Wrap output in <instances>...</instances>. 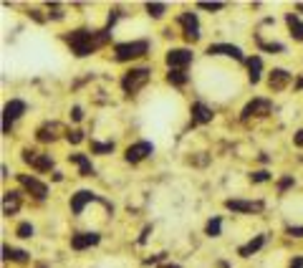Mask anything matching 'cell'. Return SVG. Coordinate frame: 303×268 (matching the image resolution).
I'll return each mask as SVG.
<instances>
[{
	"label": "cell",
	"mask_w": 303,
	"mask_h": 268,
	"mask_svg": "<svg viewBox=\"0 0 303 268\" xmlns=\"http://www.w3.org/2000/svg\"><path fill=\"white\" fill-rule=\"evenodd\" d=\"M66 41H68V46H71L73 56L86 59V56H91L93 51H99L101 46H106V43H109V30L76 28V30H71V35H68Z\"/></svg>",
	"instance_id": "cell-1"
},
{
	"label": "cell",
	"mask_w": 303,
	"mask_h": 268,
	"mask_svg": "<svg viewBox=\"0 0 303 268\" xmlns=\"http://www.w3.org/2000/svg\"><path fill=\"white\" fill-rule=\"evenodd\" d=\"M149 53V41H126V43H117L114 46V59L117 61H131V59H142Z\"/></svg>",
	"instance_id": "cell-2"
},
{
	"label": "cell",
	"mask_w": 303,
	"mask_h": 268,
	"mask_svg": "<svg viewBox=\"0 0 303 268\" xmlns=\"http://www.w3.org/2000/svg\"><path fill=\"white\" fill-rule=\"evenodd\" d=\"M149 76H152V68H147V66L129 68V71L121 76V89H124V94H137L139 89H144L147 81H149Z\"/></svg>",
	"instance_id": "cell-3"
},
{
	"label": "cell",
	"mask_w": 303,
	"mask_h": 268,
	"mask_svg": "<svg viewBox=\"0 0 303 268\" xmlns=\"http://www.w3.org/2000/svg\"><path fill=\"white\" fill-rule=\"evenodd\" d=\"M268 114H273V101L271 99H263V96H255L253 101L245 104L240 117H242V121H248V119H263Z\"/></svg>",
	"instance_id": "cell-4"
},
{
	"label": "cell",
	"mask_w": 303,
	"mask_h": 268,
	"mask_svg": "<svg viewBox=\"0 0 303 268\" xmlns=\"http://www.w3.org/2000/svg\"><path fill=\"white\" fill-rule=\"evenodd\" d=\"M21 157H23L26 165H30V170H35V172H51L53 170V157L51 154H43V152H35V149H23Z\"/></svg>",
	"instance_id": "cell-5"
},
{
	"label": "cell",
	"mask_w": 303,
	"mask_h": 268,
	"mask_svg": "<svg viewBox=\"0 0 303 268\" xmlns=\"http://www.w3.org/2000/svg\"><path fill=\"white\" fill-rule=\"evenodd\" d=\"M23 114H26V101H21V99H10V101L5 104V109H3V134H10L13 121L21 119Z\"/></svg>",
	"instance_id": "cell-6"
},
{
	"label": "cell",
	"mask_w": 303,
	"mask_h": 268,
	"mask_svg": "<svg viewBox=\"0 0 303 268\" xmlns=\"http://www.w3.org/2000/svg\"><path fill=\"white\" fill-rule=\"evenodd\" d=\"M177 23L182 26V35H184V41L187 43H197L200 41V21H197V15L195 13H190V10H184L180 18H177Z\"/></svg>",
	"instance_id": "cell-7"
},
{
	"label": "cell",
	"mask_w": 303,
	"mask_h": 268,
	"mask_svg": "<svg viewBox=\"0 0 303 268\" xmlns=\"http://www.w3.org/2000/svg\"><path fill=\"white\" fill-rule=\"evenodd\" d=\"M89 203H104L106 208L111 210V203L101 200L96 192H91V190H79L76 195H71V212H73V215H81V212H84V208H86Z\"/></svg>",
	"instance_id": "cell-8"
},
{
	"label": "cell",
	"mask_w": 303,
	"mask_h": 268,
	"mask_svg": "<svg viewBox=\"0 0 303 268\" xmlns=\"http://www.w3.org/2000/svg\"><path fill=\"white\" fill-rule=\"evenodd\" d=\"M15 177L21 182V187H23L28 195H33L35 200H46V198H48V185H46V182L30 177V175H15Z\"/></svg>",
	"instance_id": "cell-9"
},
{
	"label": "cell",
	"mask_w": 303,
	"mask_h": 268,
	"mask_svg": "<svg viewBox=\"0 0 303 268\" xmlns=\"http://www.w3.org/2000/svg\"><path fill=\"white\" fill-rule=\"evenodd\" d=\"M152 152H154V145L147 142V139H142V142H134V145H129L126 152H124V159L126 162H131V165H137V162H142V159H147Z\"/></svg>",
	"instance_id": "cell-10"
},
{
	"label": "cell",
	"mask_w": 303,
	"mask_h": 268,
	"mask_svg": "<svg viewBox=\"0 0 303 268\" xmlns=\"http://www.w3.org/2000/svg\"><path fill=\"white\" fill-rule=\"evenodd\" d=\"M192 63V51L190 48H172V51H167V66H169V71H184L187 66Z\"/></svg>",
	"instance_id": "cell-11"
},
{
	"label": "cell",
	"mask_w": 303,
	"mask_h": 268,
	"mask_svg": "<svg viewBox=\"0 0 303 268\" xmlns=\"http://www.w3.org/2000/svg\"><path fill=\"white\" fill-rule=\"evenodd\" d=\"M61 134H68V132L61 127L59 121H46L43 127L35 129V139H38V142H56Z\"/></svg>",
	"instance_id": "cell-12"
},
{
	"label": "cell",
	"mask_w": 303,
	"mask_h": 268,
	"mask_svg": "<svg viewBox=\"0 0 303 268\" xmlns=\"http://www.w3.org/2000/svg\"><path fill=\"white\" fill-rule=\"evenodd\" d=\"M207 56H230L235 61H245L240 48L230 46V43H212V46H207Z\"/></svg>",
	"instance_id": "cell-13"
},
{
	"label": "cell",
	"mask_w": 303,
	"mask_h": 268,
	"mask_svg": "<svg viewBox=\"0 0 303 268\" xmlns=\"http://www.w3.org/2000/svg\"><path fill=\"white\" fill-rule=\"evenodd\" d=\"M225 208L233 212H260L266 205L263 200H225Z\"/></svg>",
	"instance_id": "cell-14"
},
{
	"label": "cell",
	"mask_w": 303,
	"mask_h": 268,
	"mask_svg": "<svg viewBox=\"0 0 303 268\" xmlns=\"http://www.w3.org/2000/svg\"><path fill=\"white\" fill-rule=\"evenodd\" d=\"M291 74L286 71V68H273L271 76H268V89L271 91H283L288 89V84H291Z\"/></svg>",
	"instance_id": "cell-15"
},
{
	"label": "cell",
	"mask_w": 303,
	"mask_h": 268,
	"mask_svg": "<svg viewBox=\"0 0 303 268\" xmlns=\"http://www.w3.org/2000/svg\"><path fill=\"white\" fill-rule=\"evenodd\" d=\"M190 117H192V124H210L212 117H215V112H212L207 104L195 101V104L190 106Z\"/></svg>",
	"instance_id": "cell-16"
},
{
	"label": "cell",
	"mask_w": 303,
	"mask_h": 268,
	"mask_svg": "<svg viewBox=\"0 0 303 268\" xmlns=\"http://www.w3.org/2000/svg\"><path fill=\"white\" fill-rule=\"evenodd\" d=\"M99 240H101L99 233H76V236L71 238V248H73V251H86L91 245H96Z\"/></svg>",
	"instance_id": "cell-17"
},
{
	"label": "cell",
	"mask_w": 303,
	"mask_h": 268,
	"mask_svg": "<svg viewBox=\"0 0 303 268\" xmlns=\"http://www.w3.org/2000/svg\"><path fill=\"white\" fill-rule=\"evenodd\" d=\"M21 192L18 190H8L5 195H3V215H15L18 208H21Z\"/></svg>",
	"instance_id": "cell-18"
},
{
	"label": "cell",
	"mask_w": 303,
	"mask_h": 268,
	"mask_svg": "<svg viewBox=\"0 0 303 268\" xmlns=\"http://www.w3.org/2000/svg\"><path fill=\"white\" fill-rule=\"evenodd\" d=\"M263 245H266V236H255L253 240H248L245 245H240V248H238V256H240V258H250V256H253V253H258Z\"/></svg>",
	"instance_id": "cell-19"
},
{
	"label": "cell",
	"mask_w": 303,
	"mask_h": 268,
	"mask_svg": "<svg viewBox=\"0 0 303 268\" xmlns=\"http://www.w3.org/2000/svg\"><path fill=\"white\" fill-rule=\"evenodd\" d=\"M68 159L79 167L81 177H93V165H91V159L86 154H68Z\"/></svg>",
	"instance_id": "cell-20"
},
{
	"label": "cell",
	"mask_w": 303,
	"mask_h": 268,
	"mask_svg": "<svg viewBox=\"0 0 303 268\" xmlns=\"http://www.w3.org/2000/svg\"><path fill=\"white\" fill-rule=\"evenodd\" d=\"M286 23H288V30L293 35V41H303V21L296 15V13H288L286 15Z\"/></svg>",
	"instance_id": "cell-21"
},
{
	"label": "cell",
	"mask_w": 303,
	"mask_h": 268,
	"mask_svg": "<svg viewBox=\"0 0 303 268\" xmlns=\"http://www.w3.org/2000/svg\"><path fill=\"white\" fill-rule=\"evenodd\" d=\"M245 63H248V79H250V84H258L260 81V71H263L260 56H253V59H248Z\"/></svg>",
	"instance_id": "cell-22"
},
{
	"label": "cell",
	"mask_w": 303,
	"mask_h": 268,
	"mask_svg": "<svg viewBox=\"0 0 303 268\" xmlns=\"http://www.w3.org/2000/svg\"><path fill=\"white\" fill-rule=\"evenodd\" d=\"M3 258L5 261H15V263H26L28 261V253L26 251H18V248H10V245H3Z\"/></svg>",
	"instance_id": "cell-23"
},
{
	"label": "cell",
	"mask_w": 303,
	"mask_h": 268,
	"mask_svg": "<svg viewBox=\"0 0 303 268\" xmlns=\"http://www.w3.org/2000/svg\"><path fill=\"white\" fill-rule=\"evenodd\" d=\"M187 81H190L187 71H177V68H175V71L167 74V84H172V86H184Z\"/></svg>",
	"instance_id": "cell-24"
},
{
	"label": "cell",
	"mask_w": 303,
	"mask_h": 268,
	"mask_svg": "<svg viewBox=\"0 0 303 268\" xmlns=\"http://www.w3.org/2000/svg\"><path fill=\"white\" fill-rule=\"evenodd\" d=\"M220 230H222V220H220V218H212V220H207V225H205V236L217 238V236H220Z\"/></svg>",
	"instance_id": "cell-25"
},
{
	"label": "cell",
	"mask_w": 303,
	"mask_h": 268,
	"mask_svg": "<svg viewBox=\"0 0 303 268\" xmlns=\"http://www.w3.org/2000/svg\"><path fill=\"white\" fill-rule=\"evenodd\" d=\"M114 142H91V154H111Z\"/></svg>",
	"instance_id": "cell-26"
},
{
	"label": "cell",
	"mask_w": 303,
	"mask_h": 268,
	"mask_svg": "<svg viewBox=\"0 0 303 268\" xmlns=\"http://www.w3.org/2000/svg\"><path fill=\"white\" fill-rule=\"evenodd\" d=\"M164 10H167V5H164V3H147V13H149L152 18H162V15H164Z\"/></svg>",
	"instance_id": "cell-27"
},
{
	"label": "cell",
	"mask_w": 303,
	"mask_h": 268,
	"mask_svg": "<svg viewBox=\"0 0 303 268\" xmlns=\"http://www.w3.org/2000/svg\"><path fill=\"white\" fill-rule=\"evenodd\" d=\"M15 236H18V238H33V225H30V223H21V225H18V228H15Z\"/></svg>",
	"instance_id": "cell-28"
},
{
	"label": "cell",
	"mask_w": 303,
	"mask_h": 268,
	"mask_svg": "<svg viewBox=\"0 0 303 268\" xmlns=\"http://www.w3.org/2000/svg\"><path fill=\"white\" fill-rule=\"evenodd\" d=\"M258 46H260V48H263V51H275V53H283V51H286V46H283V43H266V41H260V38H258Z\"/></svg>",
	"instance_id": "cell-29"
},
{
	"label": "cell",
	"mask_w": 303,
	"mask_h": 268,
	"mask_svg": "<svg viewBox=\"0 0 303 268\" xmlns=\"http://www.w3.org/2000/svg\"><path fill=\"white\" fill-rule=\"evenodd\" d=\"M268 180H271V172H268V170H258V172L250 175V182H268Z\"/></svg>",
	"instance_id": "cell-30"
},
{
	"label": "cell",
	"mask_w": 303,
	"mask_h": 268,
	"mask_svg": "<svg viewBox=\"0 0 303 268\" xmlns=\"http://www.w3.org/2000/svg\"><path fill=\"white\" fill-rule=\"evenodd\" d=\"M66 139H68L71 145H79V142H84V132H81V129H73V132L66 134Z\"/></svg>",
	"instance_id": "cell-31"
},
{
	"label": "cell",
	"mask_w": 303,
	"mask_h": 268,
	"mask_svg": "<svg viewBox=\"0 0 303 268\" xmlns=\"http://www.w3.org/2000/svg\"><path fill=\"white\" fill-rule=\"evenodd\" d=\"M197 8H200V10H212V13H215V10H222L225 3H197Z\"/></svg>",
	"instance_id": "cell-32"
},
{
	"label": "cell",
	"mask_w": 303,
	"mask_h": 268,
	"mask_svg": "<svg viewBox=\"0 0 303 268\" xmlns=\"http://www.w3.org/2000/svg\"><path fill=\"white\" fill-rule=\"evenodd\" d=\"M286 233H288V236H293V238H303V225H288V228H286Z\"/></svg>",
	"instance_id": "cell-33"
},
{
	"label": "cell",
	"mask_w": 303,
	"mask_h": 268,
	"mask_svg": "<svg viewBox=\"0 0 303 268\" xmlns=\"http://www.w3.org/2000/svg\"><path fill=\"white\" fill-rule=\"evenodd\" d=\"M291 185H293V177H291V175H288V177H283L280 182H278V192H286Z\"/></svg>",
	"instance_id": "cell-34"
},
{
	"label": "cell",
	"mask_w": 303,
	"mask_h": 268,
	"mask_svg": "<svg viewBox=\"0 0 303 268\" xmlns=\"http://www.w3.org/2000/svg\"><path fill=\"white\" fill-rule=\"evenodd\" d=\"M71 117H73V121H81L84 119V109H81V106H73V109H71Z\"/></svg>",
	"instance_id": "cell-35"
},
{
	"label": "cell",
	"mask_w": 303,
	"mask_h": 268,
	"mask_svg": "<svg viewBox=\"0 0 303 268\" xmlns=\"http://www.w3.org/2000/svg\"><path fill=\"white\" fill-rule=\"evenodd\" d=\"M48 8L53 10V13H51V18H56V21H61V18H63V13H61V8H59V5H56V3H51Z\"/></svg>",
	"instance_id": "cell-36"
},
{
	"label": "cell",
	"mask_w": 303,
	"mask_h": 268,
	"mask_svg": "<svg viewBox=\"0 0 303 268\" xmlns=\"http://www.w3.org/2000/svg\"><path fill=\"white\" fill-rule=\"evenodd\" d=\"M293 142H296V147H303V129H298V132H296Z\"/></svg>",
	"instance_id": "cell-37"
},
{
	"label": "cell",
	"mask_w": 303,
	"mask_h": 268,
	"mask_svg": "<svg viewBox=\"0 0 303 268\" xmlns=\"http://www.w3.org/2000/svg\"><path fill=\"white\" fill-rule=\"evenodd\" d=\"M288 268H303V258H301V256H296V258L291 261V266H288Z\"/></svg>",
	"instance_id": "cell-38"
},
{
	"label": "cell",
	"mask_w": 303,
	"mask_h": 268,
	"mask_svg": "<svg viewBox=\"0 0 303 268\" xmlns=\"http://www.w3.org/2000/svg\"><path fill=\"white\" fill-rule=\"evenodd\" d=\"M301 89H303V76L298 79V81H296V91H301Z\"/></svg>",
	"instance_id": "cell-39"
},
{
	"label": "cell",
	"mask_w": 303,
	"mask_h": 268,
	"mask_svg": "<svg viewBox=\"0 0 303 268\" xmlns=\"http://www.w3.org/2000/svg\"><path fill=\"white\" fill-rule=\"evenodd\" d=\"M159 268H180L177 263H164V266H159Z\"/></svg>",
	"instance_id": "cell-40"
},
{
	"label": "cell",
	"mask_w": 303,
	"mask_h": 268,
	"mask_svg": "<svg viewBox=\"0 0 303 268\" xmlns=\"http://www.w3.org/2000/svg\"><path fill=\"white\" fill-rule=\"evenodd\" d=\"M296 10H303V3H298V5H296Z\"/></svg>",
	"instance_id": "cell-41"
}]
</instances>
